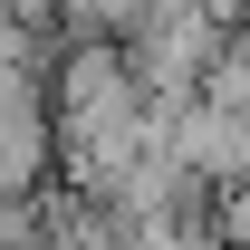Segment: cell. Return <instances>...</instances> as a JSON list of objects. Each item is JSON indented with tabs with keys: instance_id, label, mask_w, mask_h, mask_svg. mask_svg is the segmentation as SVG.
I'll use <instances>...</instances> for the list:
<instances>
[{
	"instance_id": "cell-1",
	"label": "cell",
	"mask_w": 250,
	"mask_h": 250,
	"mask_svg": "<svg viewBox=\"0 0 250 250\" xmlns=\"http://www.w3.org/2000/svg\"><path fill=\"white\" fill-rule=\"evenodd\" d=\"M125 58H135V87L154 96V106H192L231 48H221V20H212V10H192V0H164L154 20L125 39Z\"/></svg>"
},
{
	"instance_id": "cell-2",
	"label": "cell",
	"mask_w": 250,
	"mask_h": 250,
	"mask_svg": "<svg viewBox=\"0 0 250 250\" xmlns=\"http://www.w3.org/2000/svg\"><path fill=\"white\" fill-rule=\"evenodd\" d=\"M58 154V106H48V77H0V192L29 202L39 173Z\"/></svg>"
},
{
	"instance_id": "cell-3",
	"label": "cell",
	"mask_w": 250,
	"mask_h": 250,
	"mask_svg": "<svg viewBox=\"0 0 250 250\" xmlns=\"http://www.w3.org/2000/svg\"><path fill=\"white\" fill-rule=\"evenodd\" d=\"M125 250H231V241H221V221H202V212H164V221H135Z\"/></svg>"
},
{
	"instance_id": "cell-4",
	"label": "cell",
	"mask_w": 250,
	"mask_h": 250,
	"mask_svg": "<svg viewBox=\"0 0 250 250\" xmlns=\"http://www.w3.org/2000/svg\"><path fill=\"white\" fill-rule=\"evenodd\" d=\"M221 241H231V250H250V183H231V192H221Z\"/></svg>"
},
{
	"instance_id": "cell-5",
	"label": "cell",
	"mask_w": 250,
	"mask_h": 250,
	"mask_svg": "<svg viewBox=\"0 0 250 250\" xmlns=\"http://www.w3.org/2000/svg\"><path fill=\"white\" fill-rule=\"evenodd\" d=\"M192 10H212L221 29H231V20H250V0H192Z\"/></svg>"
}]
</instances>
